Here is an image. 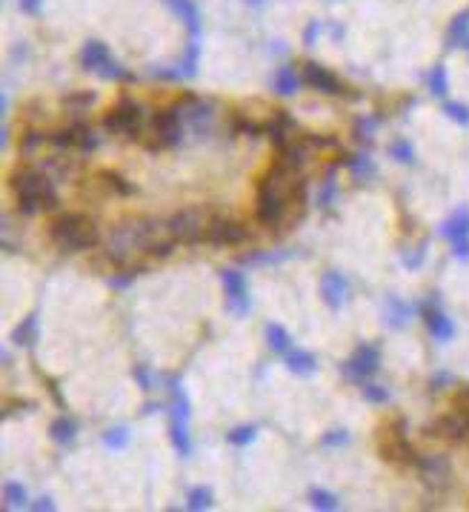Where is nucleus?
Masks as SVG:
<instances>
[{
  "label": "nucleus",
  "mask_w": 469,
  "mask_h": 512,
  "mask_svg": "<svg viewBox=\"0 0 469 512\" xmlns=\"http://www.w3.org/2000/svg\"><path fill=\"white\" fill-rule=\"evenodd\" d=\"M164 240H172L169 224H161L154 218H129L118 224L106 238V255L112 263H126L141 252H152Z\"/></svg>",
  "instance_id": "nucleus-1"
},
{
  "label": "nucleus",
  "mask_w": 469,
  "mask_h": 512,
  "mask_svg": "<svg viewBox=\"0 0 469 512\" xmlns=\"http://www.w3.org/2000/svg\"><path fill=\"white\" fill-rule=\"evenodd\" d=\"M12 186L17 192L23 215H35L38 209H55L58 206V195H55V189H51V180L43 172H35V169L17 172Z\"/></svg>",
  "instance_id": "nucleus-2"
},
{
  "label": "nucleus",
  "mask_w": 469,
  "mask_h": 512,
  "mask_svg": "<svg viewBox=\"0 0 469 512\" xmlns=\"http://www.w3.org/2000/svg\"><path fill=\"white\" fill-rule=\"evenodd\" d=\"M51 240L66 252H84L97 244V226L86 215H63L51 224Z\"/></svg>",
  "instance_id": "nucleus-3"
},
{
  "label": "nucleus",
  "mask_w": 469,
  "mask_h": 512,
  "mask_svg": "<svg viewBox=\"0 0 469 512\" xmlns=\"http://www.w3.org/2000/svg\"><path fill=\"white\" fill-rule=\"evenodd\" d=\"M209 215L203 209H180L177 215H172L169 221V232L177 244H198L206 240V229H209Z\"/></svg>",
  "instance_id": "nucleus-4"
},
{
  "label": "nucleus",
  "mask_w": 469,
  "mask_h": 512,
  "mask_svg": "<svg viewBox=\"0 0 469 512\" xmlns=\"http://www.w3.org/2000/svg\"><path fill=\"white\" fill-rule=\"evenodd\" d=\"M106 132L112 134H123V138H138L141 134V126H143V106L132 98H123L115 109L106 115L103 121Z\"/></svg>",
  "instance_id": "nucleus-5"
},
{
  "label": "nucleus",
  "mask_w": 469,
  "mask_h": 512,
  "mask_svg": "<svg viewBox=\"0 0 469 512\" xmlns=\"http://www.w3.org/2000/svg\"><path fill=\"white\" fill-rule=\"evenodd\" d=\"M378 364H381V355H378V349L375 346H369V343H360L358 349H355V355L344 364V375L349 381H355V384H367L372 375L378 372Z\"/></svg>",
  "instance_id": "nucleus-6"
},
{
  "label": "nucleus",
  "mask_w": 469,
  "mask_h": 512,
  "mask_svg": "<svg viewBox=\"0 0 469 512\" xmlns=\"http://www.w3.org/2000/svg\"><path fill=\"white\" fill-rule=\"evenodd\" d=\"M154 143L152 149H164V146H175L180 143V134H184V118H180L177 106H172V109H164L154 115Z\"/></svg>",
  "instance_id": "nucleus-7"
},
{
  "label": "nucleus",
  "mask_w": 469,
  "mask_h": 512,
  "mask_svg": "<svg viewBox=\"0 0 469 512\" xmlns=\"http://www.w3.org/2000/svg\"><path fill=\"white\" fill-rule=\"evenodd\" d=\"M249 238V229L241 221H226V218H212L209 229H206V240L215 247H238Z\"/></svg>",
  "instance_id": "nucleus-8"
},
{
  "label": "nucleus",
  "mask_w": 469,
  "mask_h": 512,
  "mask_svg": "<svg viewBox=\"0 0 469 512\" xmlns=\"http://www.w3.org/2000/svg\"><path fill=\"white\" fill-rule=\"evenodd\" d=\"M221 281H223V289H226V298H229L232 309L238 312V315H246L249 307H252L246 278L238 272V269H223V272H221Z\"/></svg>",
  "instance_id": "nucleus-9"
},
{
  "label": "nucleus",
  "mask_w": 469,
  "mask_h": 512,
  "mask_svg": "<svg viewBox=\"0 0 469 512\" xmlns=\"http://www.w3.org/2000/svg\"><path fill=\"white\" fill-rule=\"evenodd\" d=\"M427 435H440V438H450V441H469V412L461 410V412H452V415H444L435 426L427 429Z\"/></svg>",
  "instance_id": "nucleus-10"
},
{
  "label": "nucleus",
  "mask_w": 469,
  "mask_h": 512,
  "mask_svg": "<svg viewBox=\"0 0 469 512\" xmlns=\"http://www.w3.org/2000/svg\"><path fill=\"white\" fill-rule=\"evenodd\" d=\"M381 452L386 461H398V464H418V455L409 447V441L404 438V433H395V429H386V438L381 444Z\"/></svg>",
  "instance_id": "nucleus-11"
},
{
  "label": "nucleus",
  "mask_w": 469,
  "mask_h": 512,
  "mask_svg": "<svg viewBox=\"0 0 469 512\" xmlns=\"http://www.w3.org/2000/svg\"><path fill=\"white\" fill-rule=\"evenodd\" d=\"M303 77H306V84H309L312 89H318V92H324V95H347V86L341 84V80H337L329 69L318 66V63H306Z\"/></svg>",
  "instance_id": "nucleus-12"
},
{
  "label": "nucleus",
  "mask_w": 469,
  "mask_h": 512,
  "mask_svg": "<svg viewBox=\"0 0 469 512\" xmlns=\"http://www.w3.org/2000/svg\"><path fill=\"white\" fill-rule=\"evenodd\" d=\"M418 470H421V478L427 487L432 490H444L450 483V464L444 458L438 455H429V458H418Z\"/></svg>",
  "instance_id": "nucleus-13"
},
{
  "label": "nucleus",
  "mask_w": 469,
  "mask_h": 512,
  "mask_svg": "<svg viewBox=\"0 0 469 512\" xmlns=\"http://www.w3.org/2000/svg\"><path fill=\"white\" fill-rule=\"evenodd\" d=\"M347 292H349V286H347V278L341 272H326L321 278V295H324L329 309H341V304L347 301Z\"/></svg>",
  "instance_id": "nucleus-14"
},
{
  "label": "nucleus",
  "mask_w": 469,
  "mask_h": 512,
  "mask_svg": "<svg viewBox=\"0 0 469 512\" xmlns=\"http://www.w3.org/2000/svg\"><path fill=\"white\" fill-rule=\"evenodd\" d=\"M424 320H427V327H429V332H432V338L435 341H452L455 338V323L440 312V309H435V307H427L424 309Z\"/></svg>",
  "instance_id": "nucleus-15"
},
{
  "label": "nucleus",
  "mask_w": 469,
  "mask_h": 512,
  "mask_svg": "<svg viewBox=\"0 0 469 512\" xmlns=\"http://www.w3.org/2000/svg\"><path fill=\"white\" fill-rule=\"evenodd\" d=\"M169 3V9L186 23V29L192 32V38H198L200 35V12H198V6L192 3V0H166Z\"/></svg>",
  "instance_id": "nucleus-16"
},
{
  "label": "nucleus",
  "mask_w": 469,
  "mask_h": 512,
  "mask_svg": "<svg viewBox=\"0 0 469 512\" xmlns=\"http://www.w3.org/2000/svg\"><path fill=\"white\" fill-rule=\"evenodd\" d=\"M112 55H109V49L103 46L100 40H89L86 46H84V55H81V63H84V69H92V72H100L103 69V63H106Z\"/></svg>",
  "instance_id": "nucleus-17"
},
{
  "label": "nucleus",
  "mask_w": 469,
  "mask_h": 512,
  "mask_svg": "<svg viewBox=\"0 0 469 512\" xmlns=\"http://www.w3.org/2000/svg\"><path fill=\"white\" fill-rule=\"evenodd\" d=\"M286 366L295 375H312L318 369V361L312 352H306V349H289V352H286Z\"/></svg>",
  "instance_id": "nucleus-18"
},
{
  "label": "nucleus",
  "mask_w": 469,
  "mask_h": 512,
  "mask_svg": "<svg viewBox=\"0 0 469 512\" xmlns=\"http://www.w3.org/2000/svg\"><path fill=\"white\" fill-rule=\"evenodd\" d=\"M49 435H51V441H58V444H72V441H74V435H77V424H74L72 418L61 415V418L51 421Z\"/></svg>",
  "instance_id": "nucleus-19"
},
{
  "label": "nucleus",
  "mask_w": 469,
  "mask_h": 512,
  "mask_svg": "<svg viewBox=\"0 0 469 512\" xmlns=\"http://www.w3.org/2000/svg\"><path fill=\"white\" fill-rule=\"evenodd\" d=\"M409 318H412V307H409V304H404L401 298H395V295H392V298L386 301V320L392 323L395 329H401V327H406V320H409Z\"/></svg>",
  "instance_id": "nucleus-20"
},
{
  "label": "nucleus",
  "mask_w": 469,
  "mask_h": 512,
  "mask_svg": "<svg viewBox=\"0 0 469 512\" xmlns=\"http://www.w3.org/2000/svg\"><path fill=\"white\" fill-rule=\"evenodd\" d=\"M298 86H301V77L295 75V69L280 66V69H278V75H275V92H278V95H283V98H289V95H295V92H298Z\"/></svg>",
  "instance_id": "nucleus-21"
},
{
  "label": "nucleus",
  "mask_w": 469,
  "mask_h": 512,
  "mask_svg": "<svg viewBox=\"0 0 469 512\" xmlns=\"http://www.w3.org/2000/svg\"><path fill=\"white\" fill-rule=\"evenodd\" d=\"M440 235L450 238L452 244H455V240L469 238V212H458L455 218H450V221L444 224V229H440Z\"/></svg>",
  "instance_id": "nucleus-22"
},
{
  "label": "nucleus",
  "mask_w": 469,
  "mask_h": 512,
  "mask_svg": "<svg viewBox=\"0 0 469 512\" xmlns=\"http://www.w3.org/2000/svg\"><path fill=\"white\" fill-rule=\"evenodd\" d=\"M172 444L180 455H192V438H189V421H177L172 418Z\"/></svg>",
  "instance_id": "nucleus-23"
},
{
  "label": "nucleus",
  "mask_w": 469,
  "mask_h": 512,
  "mask_svg": "<svg viewBox=\"0 0 469 512\" xmlns=\"http://www.w3.org/2000/svg\"><path fill=\"white\" fill-rule=\"evenodd\" d=\"M72 134H74V146L81 149V152H92V149H97V143H100V138L95 134V129L86 126V123H74V126H72Z\"/></svg>",
  "instance_id": "nucleus-24"
},
{
  "label": "nucleus",
  "mask_w": 469,
  "mask_h": 512,
  "mask_svg": "<svg viewBox=\"0 0 469 512\" xmlns=\"http://www.w3.org/2000/svg\"><path fill=\"white\" fill-rule=\"evenodd\" d=\"M35 341H38V315L32 312V315L26 318L20 327L15 329V343H17V346H32Z\"/></svg>",
  "instance_id": "nucleus-25"
},
{
  "label": "nucleus",
  "mask_w": 469,
  "mask_h": 512,
  "mask_svg": "<svg viewBox=\"0 0 469 512\" xmlns=\"http://www.w3.org/2000/svg\"><path fill=\"white\" fill-rule=\"evenodd\" d=\"M289 332H286L280 323H269L267 327V343L272 346V352H289Z\"/></svg>",
  "instance_id": "nucleus-26"
},
{
  "label": "nucleus",
  "mask_w": 469,
  "mask_h": 512,
  "mask_svg": "<svg viewBox=\"0 0 469 512\" xmlns=\"http://www.w3.org/2000/svg\"><path fill=\"white\" fill-rule=\"evenodd\" d=\"M309 504L315 506V509H326V512L341 509V501H337V495H332V492H326V490H312V492H309Z\"/></svg>",
  "instance_id": "nucleus-27"
},
{
  "label": "nucleus",
  "mask_w": 469,
  "mask_h": 512,
  "mask_svg": "<svg viewBox=\"0 0 469 512\" xmlns=\"http://www.w3.org/2000/svg\"><path fill=\"white\" fill-rule=\"evenodd\" d=\"M466 38H469V9L455 17L452 29H450V46H463Z\"/></svg>",
  "instance_id": "nucleus-28"
},
{
  "label": "nucleus",
  "mask_w": 469,
  "mask_h": 512,
  "mask_svg": "<svg viewBox=\"0 0 469 512\" xmlns=\"http://www.w3.org/2000/svg\"><path fill=\"white\" fill-rule=\"evenodd\" d=\"M347 166L352 169V175L358 178V180H367V178H372L375 175V164L369 157H363V155H358V157H347Z\"/></svg>",
  "instance_id": "nucleus-29"
},
{
  "label": "nucleus",
  "mask_w": 469,
  "mask_h": 512,
  "mask_svg": "<svg viewBox=\"0 0 469 512\" xmlns=\"http://www.w3.org/2000/svg\"><path fill=\"white\" fill-rule=\"evenodd\" d=\"M26 506V490L20 483H6L3 487V509H20Z\"/></svg>",
  "instance_id": "nucleus-30"
},
{
  "label": "nucleus",
  "mask_w": 469,
  "mask_h": 512,
  "mask_svg": "<svg viewBox=\"0 0 469 512\" xmlns=\"http://www.w3.org/2000/svg\"><path fill=\"white\" fill-rule=\"evenodd\" d=\"M429 92L435 98H444L450 92V77H447V69L444 66H435L432 75H429Z\"/></svg>",
  "instance_id": "nucleus-31"
},
{
  "label": "nucleus",
  "mask_w": 469,
  "mask_h": 512,
  "mask_svg": "<svg viewBox=\"0 0 469 512\" xmlns=\"http://www.w3.org/2000/svg\"><path fill=\"white\" fill-rule=\"evenodd\" d=\"M186 506H189L192 512L209 509V506H212V490H209V487H195V490L189 492V498H186Z\"/></svg>",
  "instance_id": "nucleus-32"
},
{
  "label": "nucleus",
  "mask_w": 469,
  "mask_h": 512,
  "mask_svg": "<svg viewBox=\"0 0 469 512\" xmlns=\"http://www.w3.org/2000/svg\"><path fill=\"white\" fill-rule=\"evenodd\" d=\"M69 109L74 112V115H81V112H86L89 106L95 103V95L92 92H74V95H66V100H63Z\"/></svg>",
  "instance_id": "nucleus-33"
},
{
  "label": "nucleus",
  "mask_w": 469,
  "mask_h": 512,
  "mask_svg": "<svg viewBox=\"0 0 469 512\" xmlns=\"http://www.w3.org/2000/svg\"><path fill=\"white\" fill-rule=\"evenodd\" d=\"M255 435H257L255 426H238V429H232V433L226 435V441H229L232 447H249V444L255 441Z\"/></svg>",
  "instance_id": "nucleus-34"
},
{
  "label": "nucleus",
  "mask_w": 469,
  "mask_h": 512,
  "mask_svg": "<svg viewBox=\"0 0 469 512\" xmlns=\"http://www.w3.org/2000/svg\"><path fill=\"white\" fill-rule=\"evenodd\" d=\"M335 201H337V186H335V175L329 172V175H326V180H324V186H321V195H318V206L329 209V206H332Z\"/></svg>",
  "instance_id": "nucleus-35"
},
{
  "label": "nucleus",
  "mask_w": 469,
  "mask_h": 512,
  "mask_svg": "<svg viewBox=\"0 0 469 512\" xmlns=\"http://www.w3.org/2000/svg\"><path fill=\"white\" fill-rule=\"evenodd\" d=\"M198 58H200V46L192 40V43H189V49H186L184 63H180V75H184V77H192V75L198 72Z\"/></svg>",
  "instance_id": "nucleus-36"
},
{
  "label": "nucleus",
  "mask_w": 469,
  "mask_h": 512,
  "mask_svg": "<svg viewBox=\"0 0 469 512\" xmlns=\"http://www.w3.org/2000/svg\"><path fill=\"white\" fill-rule=\"evenodd\" d=\"M375 129H378V121L375 118H360L358 123H355V138L363 143H372V134H375Z\"/></svg>",
  "instance_id": "nucleus-37"
},
{
  "label": "nucleus",
  "mask_w": 469,
  "mask_h": 512,
  "mask_svg": "<svg viewBox=\"0 0 469 512\" xmlns=\"http://www.w3.org/2000/svg\"><path fill=\"white\" fill-rule=\"evenodd\" d=\"M103 444L112 447V449H123V447L129 444V429H126V426H115V429H109V433L103 435Z\"/></svg>",
  "instance_id": "nucleus-38"
},
{
  "label": "nucleus",
  "mask_w": 469,
  "mask_h": 512,
  "mask_svg": "<svg viewBox=\"0 0 469 512\" xmlns=\"http://www.w3.org/2000/svg\"><path fill=\"white\" fill-rule=\"evenodd\" d=\"M389 152H392V157L398 160V164H412V160H415V149H412L409 141H395Z\"/></svg>",
  "instance_id": "nucleus-39"
},
{
  "label": "nucleus",
  "mask_w": 469,
  "mask_h": 512,
  "mask_svg": "<svg viewBox=\"0 0 469 512\" xmlns=\"http://www.w3.org/2000/svg\"><path fill=\"white\" fill-rule=\"evenodd\" d=\"M349 444V433L347 429H329V433L321 438V447L332 449V447H347Z\"/></svg>",
  "instance_id": "nucleus-40"
},
{
  "label": "nucleus",
  "mask_w": 469,
  "mask_h": 512,
  "mask_svg": "<svg viewBox=\"0 0 469 512\" xmlns=\"http://www.w3.org/2000/svg\"><path fill=\"white\" fill-rule=\"evenodd\" d=\"M97 75H103L106 80H126V77H129V72H126L115 58H109L106 63H103V69H100Z\"/></svg>",
  "instance_id": "nucleus-41"
},
{
  "label": "nucleus",
  "mask_w": 469,
  "mask_h": 512,
  "mask_svg": "<svg viewBox=\"0 0 469 512\" xmlns=\"http://www.w3.org/2000/svg\"><path fill=\"white\" fill-rule=\"evenodd\" d=\"M360 389H363V398H367L369 403H386V401H389L386 387H378V384H363Z\"/></svg>",
  "instance_id": "nucleus-42"
},
{
  "label": "nucleus",
  "mask_w": 469,
  "mask_h": 512,
  "mask_svg": "<svg viewBox=\"0 0 469 512\" xmlns=\"http://www.w3.org/2000/svg\"><path fill=\"white\" fill-rule=\"evenodd\" d=\"M444 112L452 118V121H458V123H469V106H463V103H447L444 106Z\"/></svg>",
  "instance_id": "nucleus-43"
},
{
  "label": "nucleus",
  "mask_w": 469,
  "mask_h": 512,
  "mask_svg": "<svg viewBox=\"0 0 469 512\" xmlns=\"http://www.w3.org/2000/svg\"><path fill=\"white\" fill-rule=\"evenodd\" d=\"M103 180H106V186H109V189H115L118 195H129V192H132V186L123 183V178H120V175L106 172V175H103Z\"/></svg>",
  "instance_id": "nucleus-44"
},
{
  "label": "nucleus",
  "mask_w": 469,
  "mask_h": 512,
  "mask_svg": "<svg viewBox=\"0 0 469 512\" xmlns=\"http://www.w3.org/2000/svg\"><path fill=\"white\" fill-rule=\"evenodd\" d=\"M135 378H138V384H141L143 389H154V381H158V378L152 375V369H149V366H143V364H141V366H135Z\"/></svg>",
  "instance_id": "nucleus-45"
},
{
  "label": "nucleus",
  "mask_w": 469,
  "mask_h": 512,
  "mask_svg": "<svg viewBox=\"0 0 469 512\" xmlns=\"http://www.w3.org/2000/svg\"><path fill=\"white\" fill-rule=\"evenodd\" d=\"M234 132H241V134H249V138H257L260 132H267V126H260V123H252V121H238V123H234Z\"/></svg>",
  "instance_id": "nucleus-46"
},
{
  "label": "nucleus",
  "mask_w": 469,
  "mask_h": 512,
  "mask_svg": "<svg viewBox=\"0 0 469 512\" xmlns=\"http://www.w3.org/2000/svg\"><path fill=\"white\" fill-rule=\"evenodd\" d=\"M38 143H43V134H40V132H26V138H23V152H32Z\"/></svg>",
  "instance_id": "nucleus-47"
},
{
  "label": "nucleus",
  "mask_w": 469,
  "mask_h": 512,
  "mask_svg": "<svg viewBox=\"0 0 469 512\" xmlns=\"http://www.w3.org/2000/svg\"><path fill=\"white\" fill-rule=\"evenodd\" d=\"M452 252H455V258H461V261H469V238H463V240H455V244H452Z\"/></svg>",
  "instance_id": "nucleus-48"
},
{
  "label": "nucleus",
  "mask_w": 469,
  "mask_h": 512,
  "mask_svg": "<svg viewBox=\"0 0 469 512\" xmlns=\"http://www.w3.org/2000/svg\"><path fill=\"white\" fill-rule=\"evenodd\" d=\"M135 275H138V272H123V275H115L109 284H112L115 289H123V286H129V284L135 281Z\"/></svg>",
  "instance_id": "nucleus-49"
},
{
  "label": "nucleus",
  "mask_w": 469,
  "mask_h": 512,
  "mask_svg": "<svg viewBox=\"0 0 469 512\" xmlns=\"http://www.w3.org/2000/svg\"><path fill=\"white\" fill-rule=\"evenodd\" d=\"M20 9H23L26 15H38V12L43 9V0H20Z\"/></svg>",
  "instance_id": "nucleus-50"
},
{
  "label": "nucleus",
  "mask_w": 469,
  "mask_h": 512,
  "mask_svg": "<svg viewBox=\"0 0 469 512\" xmlns=\"http://www.w3.org/2000/svg\"><path fill=\"white\" fill-rule=\"evenodd\" d=\"M318 32H321L318 20H315V23H309V26H306V32H303V43H306V46H312V43H315V38H318Z\"/></svg>",
  "instance_id": "nucleus-51"
},
{
  "label": "nucleus",
  "mask_w": 469,
  "mask_h": 512,
  "mask_svg": "<svg viewBox=\"0 0 469 512\" xmlns=\"http://www.w3.org/2000/svg\"><path fill=\"white\" fill-rule=\"evenodd\" d=\"M32 509H38V512L40 509H55V504H51V498H40L38 504H32Z\"/></svg>",
  "instance_id": "nucleus-52"
},
{
  "label": "nucleus",
  "mask_w": 469,
  "mask_h": 512,
  "mask_svg": "<svg viewBox=\"0 0 469 512\" xmlns=\"http://www.w3.org/2000/svg\"><path fill=\"white\" fill-rule=\"evenodd\" d=\"M246 3H249V6H255V9H260V6L267 3V0H246Z\"/></svg>",
  "instance_id": "nucleus-53"
},
{
  "label": "nucleus",
  "mask_w": 469,
  "mask_h": 512,
  "mask_svg": "<svg viewBox=\"0 0 469 512\" xmlns=\"http://www.w3.org/2000/svg\"><path fill=\"white\" fill-rule=\"evenodd\" d=\"M463 46H466V49H469V38H466V40H463Z\"/></svg>",
  "instance_id": "nucleus-54"
},
{
  "label": "nucleus",
  "mask_w": 469,
  "mask_h": 512,
  "mask_svg": "<svg viewBox=\"0 0 469 512\" xmlns=\"http://www.w3.org/2000/svg\"><path fill=\"white\" fill-rule=\"evenodd\" d=\"M466 412H469V410H466Z\"/></svg>",
  "instance_id": "nucleus-55"
}]
</instances>
